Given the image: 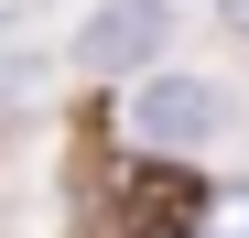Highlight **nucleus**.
I'll use <instances>...</instances> for the list:
<instances>
[{
  "mask_svg": "<svg viewBox=\"0 0 249 238\" xmlns=\"http://www.w3.org/2000/svg\"><path fill=\"white\" fill-rule=\"evenodd\" d=\"M228 130V87H206V76H141L130 87V141L152 163H174V152H206Z\"/></svg>",
  "mask_w": 249,
  "mask_h": 238,
  "instance_id": "obj_1",
  "label": "nucleus"
},
{
  "mask_svg": "<svg viewBox=\"0 0 249 238\" xmlns=\"http://www.w3.org/2000/svg\"><path fill=\"white\" fill-rule=\"evenodd\" d=\"M228 11H238V33H249V0H228Z\"/></svg>",
  "mask_w": 249,
  "mask_h": 238,
  "instance_id": "obj_4",
  "label": "nucleus"
},
{
  "mask_svg": "<svg viewBox=\"0 0 249 238\" xmlns=\"http://www.w3.org/2000/svg\"><path fill=\"white\" fill-rule=\"evenodd\" d=\"M162 33H174V0H98L87 33H76V65L87 76H130L162 54Z\"/></svg>",
  "mask_w": 249,
  "mask_h": 238,
  "instance_id": "obj_2",
  "label": "nucleus"
},
{
  "mask_svg": "<svg viewBox=\"0 0 249 238\" xmlns=\"http://www.w3.org/2000/svg\"><path fill=\"white\" fill-rule=\"evenodd\" d=\"M195 206H206V184L174 173V163H141L130 184H119V227H130V238H184Z\"/></svg>",
  "mask_w": 249,
  "mask_h": 238,
  "instance_id": "obj_3",
  "label": "nucleus"
}]
</instances>
